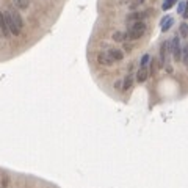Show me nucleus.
I'll use <instances>...</instances> for the list:
<instances>
[{
	"label": "nucleus",
	"instance_id": "nucleus-12",
	"mask_svg": "<svg viewBox=\"0 0 188 188\" xmlns=\"http://www.w3.org/2000/svg\"><path fill=\"white\" fill-rule=\"evenodd\" d=\"M113 39H114V41H118V42H124L126 39H129V36H127V33H122V32H116V33L113 35Z\"/></svg>",
	"mask_w": 188,
	"mask_h": 188
},
{
	"label": "nucleus",
	"instance_id": "nucleus-3",
	"mask_svg": "<svg viewBox=\"0 0 188 188\" xmlns=\"http://www.w3.org/2000/svg\"><path fill=\"white\" fill-rule=\"evenodd\" d=\"M168 52H171L169 41H164V42L160 45V67H164V66H166V57H168Z\"/></svg>",
	"mask_w": 188,
	"mask_h": 188
},
{
	"label": "nucleus",
	"instance_id": "nucleus-21",
	"mask_svg": "<svg viewBox=\"0 0 188 188\" xmlns=\"http://www.w3.org/2000/svg\"><path fill=\"white\" fill-rule=\"evenodd\" d=\"M6 185H8V179L5 177V179H3V183L0 185V188H6Z\"/></svg>",
	"mask_w": 188,
	"mask_h": 188
},
{
	"label": "nucleus",
	"instance_id": "nucleus-1",
	"mask_svg": "<svg viewBox=\"0 0 188 188\" xmlns=\"http://www.w3.org/2000/svg\"><path fill=\"white\" fill-rule=\"evenodd\" d=\"M144 32H146V24L143 20H136L130 25V28L127 32V36H129V39L135 41V39H139L141 36H143Z\"/></svg>",
	"mask_w": 188,
	"mask_h": 188
},
{
	"label": "nucleus",
	"instance_id": "nucleus-14",
	"mask_svg": "<svg viewBox=\"0 0 188 188\" xmlns=\"http://www.w3.org/2000/svg\"><path fill=\"white\" fill-rule=\"evenodd\" d=\"M182 61H183L185 66H188V44L182 49Z\"/></svg>",
	"mask_w": 188,
	"mask_h": 188
},
{
	"label": "nucleus",
	"instance_id": "nucleus-18",
	"mask_svg": "<svg viewBox=\"0 0 188 188\" xmlns=\"http://www.w3.org/2000/svg\"><path fill=\"white\" fill-rule=\"evenodd\" d=\"M186 5H188V2H179V6H177V11L180 13V14H183V11H185V8H186Z\"/></svg>",
	"mask_w": 188,
	"mask_h": 188
},
{
	"label": "nucleus",
	"instance_id": "nucleus-7",
	"mask_svg": "<svg viewBox=\"0 0 188 188\" xmlns=\"http://www.w3.org/2000/svg\"><path fill=\"white\" fill-rule=\"evenodd\" d=\"M10 13H11V17H13V22H14V25L17 27V30L20 32L22 30V27H24V22H22V17H20V14L16 11V10H10Z\"/></svg>",
	"mask_w": 188,
	"mask_h": 188
},
{
	"label": "nucleus",
	"instance_id": "nucleus-20",
	"mask_svg": "<svg viewBox=\"0 0 188 188\" xmlns=\"http://www.w3.org/2000/svg\"><path fill=\"white\" fill-rule=\"evenodd\" d=\"M155 67H157V64H155V60H152V63H151V70L149 72L154 75V72H155Z\"/></svg>",
	"mask_w": 188,
	"mask_h": 188
},
{
	"label": "nucleus",
	"instance_id": "nucleus-9",
	"mask_svg": "<svg viewBox=\"0 0 188 188\" xmlns=\"http://www.w3.org/2000/svg\"><path fill=\"white\" fill-rule=\"evenodd\" d=\"M147 16V11H135V13H132V14H129V17H127V20H133V22H136V20H141V19H144Z\"/></svg>",
	"mask_w": 188,
	"mask_h": 188
},
{
	"label": "nucleus",
	"instance_id": "nucleus-17",
	"mask_svg": "<svg viewBox=\"0 0 188 188\" xmlns=\"http://www.w3.org/2000/svg\"><path fill=\"white\" fill-rule=\"evenodd\" d=\"M180 35L183 38H186V35H188V25H186V22H182L180 24Z\"/></svg>",
	"mask_w": 188,
	"mask_h": 188
},
{
	"label": "nucleus",
	"instance_id": "nucleus-5",
	"mask_svg": "<svg viewBox=\"0 0 188 188\" xmlns=\"http://www.w3.org/2000/svg\"><path fill=\"white\" fill-rule=\"evenodd\" d=\"M0 30H2V35L6 36V38L11 35V32H10V28H8V24H6L5 13H2V11H0Z\"/></svg>",
	"mask_w": 188,
	"mask_h": 188
},
{
	"label": "nucleus",
	"instance_id": "nucleus-10",
	"mask_svg": "<svg viewBox=\"0 0 188 188\" xmlns=\"http://www.w3.org/2000/svg\"><path fill=\"white\" fill-rule=\"evenodd\" d=\"M108 53L111 55V58H113L114 61H121V60L124 58V53H122V50H119V49H110Z\"/></svg>",
	"mask_w": 188,
	"mask_h": 188
},
{
	"label": "nucleus",
	"instance_id": "nucleus-11",
	"mask_svg": "<svg viewBox=\"0 0 188 188\" xmlns=\"http://www.w3.org/2000/svg\"><path fill=\"white\" fill-rule=\"evenodd\" d=\"M132 85H133V75H127V77L122 80V89L127 91V89L132 88Z\"/></svg>",
	"mask_w": 188,
	"mask_h": 188
},
{
	"label": "nucleus",
	"instance_id": "nucleus-2",
	"mask_svg": "<svg viewBox=\"0 0 188 188\" xmlns=\"http://www.w3.org/2000/svg\"><path fill=\"white\" fill-rule=\"evenodd\" d=\"M169 47H171V55L174 57V60H176V61H180V60H182V49H183V47L180 45L179 36H174V38L169 41Z\"/></svg>",
	"mask_w": 188,
	"mask_h": 188
},
{
	"label": "nucleus",
	"instance_id": "nucleus-19",
	"mask_svg": "<svg viewBox=\"0 0 188 188\" xmlns=\"http://www.w3.org/2000/svg\"><path fill=\"white\" fill-rule=\"evenodd\" d=\"M141 3H144V0H132V3H130V8L135 10L136 6H139Z\"/></svg>",
	"mask_w": 188,
	"mask_h": 188
},
{
	"label": "nucleus",
	"instance_id": "nucleus-13",
	"mask_svg": "<svg viewBox=\"0 0 188 188\" xmlns=\"http://www.w3.org/2000/svg\"><path fill=\"white\" fill-rule=\"evenodd\" d=\"M14 5L20 10H27L28 8V0H14Z\"/></svg>",
	"mask_w": 188,
	"mask_h": 188
},
{
	"label": "nucleus",
	"instance_id": "nucleus-4",
	"mask_svg": "<svg viewBox=\"0 0 188 188\" xmlns=\"http://www.w3.org/2000/svg\"><path fill=\"white\" fill-rule=\"evenodd\" d=\"M97 61H99L102 66H111V64L114 63V60L111 58V55H110L108 52H100V53L97 55Z\"/></svg>",
	"mask_w": 188,
	"mask_h": 188
},
{
	"label": "nucleus",
	"instance_id": "nucleus-16",
	"mask_svg": "<svg viewBox=\"0 0 188 188\" xmlns=\"http://www.w3.org/2000/svg\"><path fill=\"white\" fill-rule=\"evenodd\" d=\"M149 61H151V55L149 53H146V55H143V58H141V66L143 67H147V64H149Z\"/></svg>",
	"mask_w": 188,
	"mask_h": 188
},
{
	"label": "nucleus",
	"instance_id": "nucleus-6",
	"mask_svg": "<svg viewBox=\"0 0 188 188\" xmlns=\"http://www.w3.org/2000/svg\"><path fill=\"white\" fill-rule=\"evenodd\" d=\"M149 75H151V72L147 70V67H143V66H141V67L138 69V72H136V80H138L139 83H143V82L147 80Z\"/></svg>",
	"mask_w": 188,
	"mask_h": 188
},
{
	"label": "nucleus",
	"instance_id": "nucleus-15",
	"mask_svg": "<svg viewBox=\"0 0 188 188\" xmlns=\"http://www.w3.org/2000/svg\"><path fill=\"white\" fill-rule=\"evenodd\" d=\"M176 2H177V0H164V2H163V5H161V8H163L164 11H168V10H169V8H171V6H173Z\"/></svg>",
	"mask_w": 188,
	"mask_h": 188
},
{
	"label": "nucleus",
	"instance_id": "nucleus-8",
	"mask_svg": "<svg viewBox=\"0 0 188 188\" xmlns=\"http://www.w3.org/2000/svg\"><path fill=\"white\" fill-rule=\"evenodd\" d=\"M161 32H168L173 25H174V19L171 17V16H164L163 19H161Z\"/></svg>",
	"mask_w": 188,
	"mask_h": 188
}]
</instances>
